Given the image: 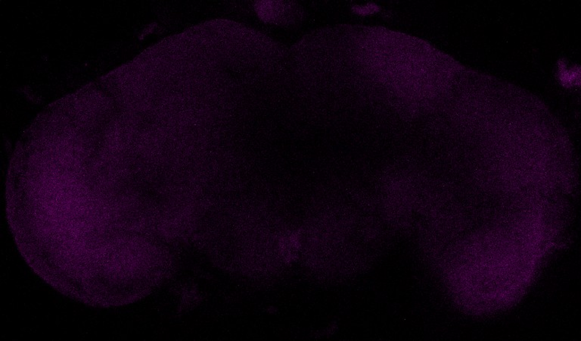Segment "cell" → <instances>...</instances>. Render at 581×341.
Instances as JSON below:
<instances>
[{
    "label": "cell",
    "instance_id": "1",
    "mask_svg": "<svg viewBox=\"0 0 581 341\" xmlns=\"http://www.w3.org/2000/svg\"><path fill=\"white\" fill-rule=\"evenodd\" d=\"M290 8L286 6L284 2L263 1L257 2L255 9L261 20L266 22L275 23L286 19Z\"/></svg>",
    "mask_w": 581,
    "mask_h": 341
},
{
    "label": "cell",
    "instance_id": "2",
    "mask_svg": "<svg viewBox=\"0 0 581 341\" xmlns=\"http://www.w3.org/2000/svg\"><path fill=\"white\" fill-rule=\"evenodd\" d=\"M351 10L354 14H357L358 16L367 17L378 14L381 11V8L377 4L369 2L363 5H354Z\"/></svg>",
    "mask_w": 581,
    "mask_h": 341
},
{
    "label": "cell",
    "instance_id": "3",
    "mask_svg": "<svg viewBox=\"0 0 581 341\" xmlns=\"http://www.w3.org/2000/svg\"><path fill=\"white\" fill-rule=\"evenodd\" d=\"M578 74L576 73L575 69H569L567 67H564V69H561L560 79L564 85H575L576 83V81L578 80Z\"/></svg>",
    "mask_w": 581,
    "mask_h": 341
}]
</instances>
